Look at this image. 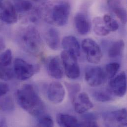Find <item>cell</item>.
Masks as SVG:
<instances>
[{"mask_svg":"<svg viewBox=\"0 0 127 127\" xmlns=\"http://www.w3.org/2000/svg\"><path fill=\"white\" fill-rule=\"evenodd\" d=\"M15 97L18 104L31 115L38 117L44 113V103L32 85H23L16 91Z\"/></svg>","mask_w":127,"mask_h":127,"instance_id":"6da1fadb","label":"cell"},{"mask_svg":"<svg viewBox=\"0 0 127 127\" xmlns=\"http://www.w3.org/2000/svg\"><path fill=\"white\" fill-rule=\"evenodd\" d=\"M16 41L25 52L38 56L42 53L44 43L38 30L33 26L20 28L17 32Z\"/></svg>","mask_w":127,"mask_h":127,"instance_id":"7a4b0ae2","label":"cell"},{"mask_svg":"<svg viewBox=\"0 0 127 127\" xmlns=\"http://www.w3.org/2000/svg\"><path fill=\"white\" fill-rule=\"evenodd\" d=\"M44 14L47 22L57 26H63L68 22L70 14L71 7L67 1H61L52 7L47 6Z\"/></svg>","mask_w":127,"mask_h":127,"instance_id":"3957f363","label":"cell"},{"mask_svg":"<svg viewBox=\"0 0 127 127\" xmlns=\"http://www.w3.org/2000/svg\"><path fill=\"white\" fill-rule=\"evenodd\" d=\"M66 76L71 79H76L80 75V69L78 63V57L73 53L64 50L61 55Z\"/></svg>","mask_w":127,"mask_h":127,"instance_id":"277c9868","label":"cell"},{"mask_svg":"<svg viewBox=\"0 0 127 127\" xmlns=\"http://www.w3.org/2000/svg\"><path fill=\"white\" fill-rule=\"evenodd\" d=\"M13 68L14 75L18 80L21 81L30 79L40 70L38 65L29 64L19 58H17L14 60Z\"/></svg>","mask_w":127,"mask_h":127,"instance_id":"5b68a950","label":"cell"},{"mask_svg":"<svg viewBox=\"0 0 127 127\" xmlns=\"http://www.w3.org/2000/svg\"><path fill=\"white\" fill-rule=\"evenodd\" d=\"M82 48L87 61L92 64H98L102 58V53L99 46L91 39H84L82 42Z\"/></svg>","mask_w":127,"mask_h":127,"instance_id":"8992f818","label":"cell"},{"mask_svg":"<svg viewBox=\"0 0 127 127\" xmlns=\"http://www.w3.org/2000/svg\"><path fill=\"white\" fill-rule=\"evenodd\" d=\"M12 61V52L7 49L0 54V79L8 81L11 80L14 75L13 68L11 67Z\"/></svg>","mask_w":127,"mask_h":127,"instance_id":"52a82bcc","label":"cell"},{"mask_svg":"<svg viewBox=\"0 0 127 127\" xmlns=\"http://www.w3.org/2000/svg\"><path fill=\"white\" fill-rule=\"evenodd\" d=\"M105 78V73L100 67H89L86 70L85 80L90 86L97 87L101 85L104 82Z\"/></svg>","mask_w":127,"mask_h":127,"instance_id":"ba28073f","label":"cell"},{"mask_svg":"<svg viewBox=\"0 0 127 127\" xmlns=\"http://www.w3.org/2000/svg\"><path fill=\"white\" fill-rule=\"evenodd\" d=\"M104 120L108 126L126 127L127 110L122 108L109 112L105 115Z\"/></svg>","mask_w":127,"mask_h":127,"instance_id":"9c48e42d","label":"cell"},{"mask_svg":"<svg viewBox=\"0 0 127 127\" xmlns=\"http://www.w3.org/2000/svg\"><path fill=\"white\" fill-rule=\"evenodd\" d=\"M0 19L7 24H14L18 20V12L14 5L9 1L0 4Z\"/></svg>","mask_w":127,"mask_h":127,"instance_id":"30bf717a","label":"cell"},{"mask_svg":"<svg viewBox=\"0 0 127 127\" xmlns=\"http://www.w3.org/2000/svg\"><path fill=\"white\" fill-rule=\"evenodd\" d=\"M109 86L110 92L118 97H123L126 93V76L125 72L111 79Z\"/></svg>","mask_w":127,"mask_h":127,"instance_id":"8fae6325","label":"cell"},{"mask_svg":"<svg viewBox=\"0 0 127 127\" xmlns=\"http://www.w3.org/2000/svg\"><path fill=\"white\" fill-rule=\"evenodd\" d=\"M74 24L78 33L81 35H87L91 28V22L88 12L82 9L74 17Z\"/></svg>","mask_w":127,"mask_h":127,"instance_id":"7c38bea8","label":"cell"},{"mask_svg":"<svg viewBox=\"0 0 127 127\" xmlns=\"http://www.w3.org/2000/svg\"><path fill=\"white\" fill-rule=\"evenodd\" d=\"M65 96V90L63 85L58 82H53L50 84L47 90L49 100L54 104L63 102Z\"/></svg>","mask_w":127,"mask_h":127,"instance_id":"4fadbf2b","label":"cell"},{"mask_svg":"<svg viewBox=\"0 0 127 127\" xmlns=\"http://www.w3.org/2000/svg\"><path fill=\"white\" fill-rule=\"evenodd\" d=\"M72 103L75 111L78 114H84L93 107V104L85 92L79 93Z\"/></svg>","mask_w":127,"mask_h":127,"instance_id":"5bb4252c","label":"cell"},{"mask_svg":"<svg viewBox=\"0 0 127 127\" xmlns=\"http://www.w3.org/2000/svg\"><path fill=\"white\" fill-rule=\"evenodd\" d=\"M49 74L56 79H61L64 74V68L61 59L59 57L51 58L47 62Z\"/></svg>","mask_w":127,"mask_h":127,"instance_id":"9a60e30c","label":"cell"},{"mask_svg":"<svg viewBox=\"0 0 127 127\" xmlns=\"http://www.w3.org/2000/svg\"><path fill=\"white\" fill-rule=\"evenodd\" d=\"M64 50L74 54L77 57L80 56V46L77 39L73 36L64 37L62 41Z\"/></svg>","mask_w":127,"mask_h":127,"instance_id":"2e32d148","label":"cell"},{"mask_svg":"<svg viewBox=\"0 0 127 127\" xmlns=\"http://www.w3.org/2000/svg\"><path fill=\"white\" fill-rule=\"evenodd\" d=\"M107 4L112 10L124 24L127 22V12L121 5L119 0H107Z\"/></svg>","mask_w":127,"mask_h":127,"instance_id":"e0dca14e","label":"cell"},{"mask_svg":"<svg viewBox=\"0 0 127 127\" xmlns=\"http://www.w3.org/2000/svg\"><path fill=\"white\" fill-rule=\"evenodd\" d=\"M47 45L53 50H58L60 47V36L59 31L55 28H50L46 34Z\"/></svg>","mask_w":127,"mask_h":127,"instance_id":"ac0fdd59","label":"cell"},{"mask_svg":"<svg viewBox=\"0 0 127 127\" xmlns=\"http://www.w3.org/2000/svg\"><path fill=\"white\" fill-rule=\"evenodd\" d=\"M56 120L61 127H80V122L77 118L69 114L59 113L57 115Z\"/></svg>","mask_w":127,"mask_h":127,"instance_id":"d6986e66","label":"cell"},{"mask_svg":"<svg viewBox=\"0 0 127 127\" xmlns=\"http://www.w3.org/2000/svg\"><path fill=\"white\" fill-rule=\"evenodd\" d=\"M94 31L99 36H106L108 35L110 31L104 22L102 17H96L93 20Z\"/></svg>","mask_w":127,"mask_h":127,"instance_id":"ffe728a7","label":"cell"},{"mask_svg":"<svg viewBox=\"0 0 127 127\" xmlns=\"http://www.w3.org/2000/svg\"><path fill=\"white\" fill-rule=\"evenodd\" d=\"M125 47L124 42L120 40L113 43L108 50V56L111 58H116L122 55Z\"/></svg>","mask_w":127,"mask_h":127,"instance_id":"44dd1931","label":"cell"},{"mask_svg":"<svg viewBox=\"0 0 127 127\" xmlns=\"http://www.w3.org/2000/svg\"><path fill=\"white\" fill-rule=\"evenodd\" d=\"M18 12H26L33 9V4L27 0H22L16 2L14 5Z\"/></svg>","mask_w":127,"mask_h":127,"instance_id":"7402d4cb","label":"cell"},{"mask_svg":"<svg viewBox=\"0 0 127 127\" xmlns=\"http://www.w3.org/2000/svg\"><path fill=\"white\" fill-rule=\"evenodd\" d=\"M94 97L98 101L104 102L111 101L112 97L108 92L104 91H96L93 94Z\"/></svg>","mask_w":127,"mask_h":127,"instance_id":"603a6c76","label":"cell"},{"mask_svg":"<svg viewBox=\"0 0 127 127\" xmlns=\"http://www.w3.org/2000/svg\"><path fill=\"white\" fill-rule=\"evenodd\" d=\"M14 103L9 96H6L0 100V110L4 112L11 111L14 109Z\"/></svg>","mask_w":127,"mask_h":127,"instance_id":"cb8c5ba5","label":"cell"},{"mask_svg":"<svg viewBox=\"0 0 127 127\" xmlns=\"http://www.w3.org/2000/svg\"><path fill=\"white\" fill-rule=\"evenodd\" d=\"M120 68V64L118 63L113 62L108 64L106 66V76L111 79L114 77Z\"/></svg>","mask_w":127,"mask_h":127,"instance_id":"d4e9b609","label":"cell"},{"mask_svg":"<svg viewBox=\"0 0 127 127\" xmlns=\"http://www.w3.org/2000/svg\"><path fill=\"white\" fill-rule=\"evenodd\" d=\"M66 86L69 92L70 98L71 100V102H72L77 96V95L79 94L81 90V86L80 84L78 83H66Z\"/></svg>","mask_w":127,"mask_h":127,"instance_id":"484cf974","label":"cell"},{"mask_svg":"<svg viewBox=\"0 0 127 127\" xmlns=\"http://www.w3.org/2000/svg\"><path fill=\"white\" fill-rule=\"evenodd\" d=\"M54 125V121L52 118L48 115L41 116L39 119L37 126L38 127H53Z\"/></svg>","mask_w":127,"mask_h":127,"instance_id":"4316f807","label":"cell"},{"mask_svg":"<svg viewBox=\"0 0 127 127\" xmlns=\"http://www.w3.org/2000/svg\"><path fill=\"white\" fill-rule=\"evenodd\" d=\"M98 126L96 119H84L83 121L80 122V127H97Z\"/></svg>","mask_w":127,"mask_h":127,"instance_id":"83f0119b","label":"cell"},{"mask_svg":"<svg viewBox=\"0 0 127 127\" xmlns=\"http://www.w3.org/2000/svg\"><path fill=\"white\" fill-rule=\"evenodd\" d=\"M105 24L108 28L109 29V30L110 31V32L116 31L119 28V26L118 23L113 18L109 22Z\"/></svg>","mask_w":127,"mask_h":127,"instance_id":"f1b7e54d","label":"cell"},{"mask_svg":"<svg viewBox=\"0 0 127 127\" xmlns=\"http://www.w3.org/2000/svg\"><path fill=\"white\" fill-rule=\"evenodd\" d=\"M9 91L7 84L4 83H0V98L6 95Z\"/></svg>","mask_w":127,"mask_h":127,"instance_id":"f546056e","label":"cell"},{"mask_svg":"<svg viewBox=\"0 0 127 127\" xmlns=\"http://www.w3.org/2000/svg\"><path fill=\"white\" fill-rule=\"evenodd\" d=\"M6 48L4 39L3 37L0 36V53L3 52Z\"/></svg>","mask_w":127,"mask_h":127,"instance_id":"4dcf8cb0","label":"cell"},{"mask_svg":"<svg viewBox=\"0 0 127 127\" xmlns=\"http://www.w3.org/2000/svg\"><path fill=\"white\" fill-rule=\"evenodd\" d=\"M6 126L5 119L4 117L0 115V127H5Z\"/></svg>","mask_w":127,"mask_h":127,"instance_id":"1f68e13d","label":"cell"},{"mask_svg":"<svg viewBox=\"0 0 127 127\" xmlns=\"http://www.w3.org/2000/svg\"><path fill=\"white\" fill-rule=\"evenodd\" d=\"M34 1H36V2H39V1H43V0H33Z\"/></svg>","mask_w":127,"mask_h":127,"instance_id":"d6a6232c","label":"cell"},{"mask_svg":"<svg viewBox=\"0 0 127 127\" xmlns=\"http://www.w3.org/2000/svg\"><path fill=\"white\" fill-rule=\"evenodd\" d=\"M3 1V0H0V4H1V3H2Z\"/></svg>","mask_w":127,"mask_h":127,"instance_id":"836d02e7","label":"cell"},{"mask_svg":"<svg viewBox=\"0 0 127 127\" xmlns=\"http://www.w3.org/2000/svg\"><path fill=\"white\" fill-rule=\"evenodd\" d=\"M2 30V27H1V26L0 25V31Z\"/></svg>","mask_w":127,"mask_h":127,"instance_id":"e575fe53","label":"cell"}]
</instances>
